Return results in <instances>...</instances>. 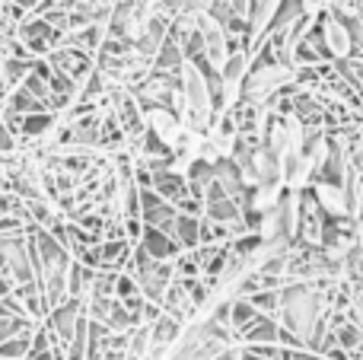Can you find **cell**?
I'll return each instance as SVG.
<instances>
[{"label": "cell", "instance_id": "8992f818", "mask_svg": "<svg viewBox=\"0 0 363 360\" xmlns=\"http://www.w3.org/2000/svg\"><path fill=\"white\" fill-rule=\"evenodd\" d=\"M284 195H287L284 179H268V182H258L255 189H252V195H249V208L255 210V214H264V210L277 208V204L284 201Z\"/></svg>", "mask_w": 363, "mask_h": 360}, {"label": "cell", "instance_id": "3957f363", "mask_svg": "<svg viewBox=\"0 0 363 360\" xmlns=\"http://www.w3.org/2000/svg\"><path fill=\"white\" fill-rule=\"evenodd\" d=\"M313 198L315 204L322 208L325 217H351V198H347V189L345 182H328V179H315L313 182Z\"/></svg>", "mask_w": 363, "mask_h": 360}, {"label": "cell", "instance_id": "277c9868", "mask_svg": "<svg viewBox=\"0 0 363 360\" xmlns=\"http://www.w3.org/2000/svg\"><path fill=\"white\" fill-rule=\"evenodd\" d=\"M281 6H284V0H255L252 4V16H249V51L255 55V48L264 42V35L271 32V26H274V16L281 13Z\"/></svg>", "mask_w": 363, "mask_h": 360}, {"label": "cell", "instance_id": "6da1fadb", "mask_svg": "<svg viewBox=\"0 0 363 360\" xmlns=\"http://www.w3.org/2000/svg\"><path fill=\"white\" fill-rule=\"evenodd\" d=\"M294 77H296L294 67L284 61L252 67L242 83V102H249V106H268V102H274V96L281 89H287L294 83Z\"/></svg>", "mask_w": 363, "mask_h": 360}, {"label": "cell", "instance_id": "5b68a950", "mask_svg": "<svg viewBox=\"0 0 363 360\" xmlns=\"http://www.w3.org/2000/svg\"><path fill=\"white\" fill-rule=\"evenodd\" d=\"M322 45L328 48V55L332 57H351L354 55V32L347 29V23L341 16H332L328 13L325 19H322Z\"/></svg>", "mask_w": 363, "mask_h": 360}, {"label": "cell", "instance_id": "7a4b0ae2", "mask_svg": "<svg viewBox=\"0 0 363 360\" xmlns=\"http://www.w3.org/2000/svg\"><path fill=\"white\" fill-rule=\"evenodd\" d=\"M198 42H201V55H204L207 67L220 77L226 67V61H230V55H233V45H230V29L223 26V19H220L217 13H211V10L201 13Z\"/></svg>", "mask_w": 363, "mask_h": 360}]
</instances>
